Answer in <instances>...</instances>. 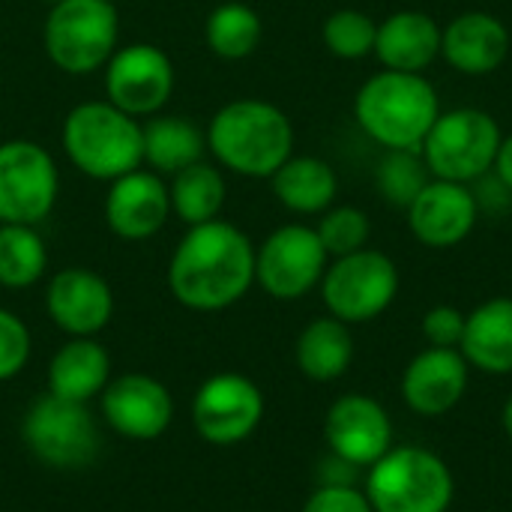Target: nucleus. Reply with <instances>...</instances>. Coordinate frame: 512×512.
<instances>
[{
	"label": "nucleus",
	"instance_id": "obj_1",
	"mask_svg": "<svg viewBox=\"0 0 512 512\" xmlns=\"http://www.w3.org/2000/svg\"><path fill=\"white\" fill-rule=\"evenodd\" d=\"M255 285V246L246 231L225 219L189 225L171 264L168 288L192 312H222Z\"/></svg>",
	"mask_w": 512,
	"mask_h": 512
},
{
	"label": "nucleus",
	"instance_id": "obj_2",
	"mask_svg": "<svg viewBox=\"0 0 512 512\" xmlns=\"http://www.w3.org/2000/svg\"><path fill=\"white\" fill-rule=\"evenodd\" d=\"M426 72H372L354 93V120L381 150H420L441 114Z\"/></svg>",
	"mask_w": 512,
	"mask_h": 512
},
{
	"label": "nucleus",
	"instance_id": "obj_3",
	"mask_svg": "<svg viewBox=\"0 0 512 512\" xmlns=\"http://www.w3.org/2000/svg\"><path fill=\"white\" fill-rule=\"evenodd\" d=\"M207 150L240 177L270 180L294 156V123L267 99H234L213 114Z\"/></svg>",
	"mask_w": 512,
	"mask_h": 512
},
{
	"label": "nucleus",
	"instance_id": "obj_4",
	"mask_svg": "<svg viewBox=\"0 0 512 512\" xmlns=\"http://www.w3.org/2000/svg\"><path fill=\"white\" fill-rule=\"evenodd\" d=\"M60 144L69 162L93 180L111 183L144 162L141 123L108 99L75 105L63 120Z\"/></svg>",
	"mask_w": 512,
	"mask_h": 512
},
{
	"label": "nucleus",
	"instance_id": "obj_5",
	"mask_svg": "<svg viewBox=\"0 0 512 512\" xmlns=\"http://www.w3.org/2000/svg\"><path fill=\"white\" fill-rule=\"evenodd\" d=\"M456 495L450 465L423 447H390L366 477L375 512H447Z\"/></svg>",
	"mask_w": 512,
	"mask_h": 512
},
{
	"label": "nucleus",
	"instance_id": "obj_6",
	"mask_svg": "<svg viewBox=\"0 0 512 512\" xmlns=\"http://www.w3.org/2000/svg\"><path fill=\"white\" fill-rule=\"evenodd\" d=\"M501 138V123L489 111L474 105L447 108L429 129L420 156L435 180L471 186L492 171Z\"/></svg>",
	"mask_w": 512,
	"mask_h": 512
},
{
	"label": "nucleus",
	"instance_id": "obj_7",
	"mask_svg": "<svg viewBox=\"0 0 512 512\" xmlns=\"http://www.w3.org/2000/svg\"><path fill=\"white\" fill-rule=\"evenodd\" d=\"M120 15L114 0H60L51 3L42 45L48 60L69 75H90L117 51Z\"/></svg>",
	"mask_w": 512,
	"mask_h": 512
},
{
	"label": "nucleus",
	"instance_id": "obj_8",
	"mask_svg": "<svg viewBox=\"0 0 512 512\" xmlns=\"http://www.w3.org/2000/svg\"><path fill=\"white\" fill-rule=\"evenodd\" d=\"M321 300L327 315L351 324L381 318L399 294V267L381 249H360L342 258H330L321 279Z\"/></svg>",
	"mask_w": 512,
	"mask_h": 512
},
{
	"label": "nucleus",
	"instance_id": "obj_9",
	"mask_svg": "<svg viewBox=\"0 0 512 512\" xmlns=\"http://www.w3.org/2000/svg\"><path fill=\"white\" fill-rule=\"evenodd\" d=\"M21 438L42 465L57 471H81L99 456V429L90 408L54 393L27 408Z\"/></svg>",
	"mask_w": 512,
	"mask_h": 512
},
{
	"label": "nucleus",
	"instance_id": "obj_10",
	"mask_svg": "<svg viewBox=\"0 0 512 512\" xmlns=\"http://www.w3.org/2000/svg\"><path fill=\"white\" fill-rule=\"evenodd\" d=\"M330 255L312 225L288 222L255 249V282L273 300H300L321 285Z\"/></svg>",
	"mask_w": 512,
	"mask_h": 512
},
{
	"label": "nucleus",
	"instance_id": "obj_11",
	"mask_svg": "<svg viewBox=\"0 0 512 512\" xmlns=\"http://www.w3.org/2000/svg\"><path fill=\"white\" fill-rule=\"evenodd\" d=\"M60 174L51 153L24 138L0 144V222L39 225L57 201Z\"/></svg>",
	"mask_w": 512,
	"mask_h": 512
},
{
	"label": "nucleus",
	"instance_id": "obj_12",
	"mask_svg": "<svg viewBox=\"0 0 512 512\" xmlns=\"http://www.w3.org/2000/svg\"><path fill=\"white\" fill-rule=\"evenodd\" d=\"M264 420V393L240 372H219L207 378L192 402V423L213 447L243 444Z\"/></svg>",
	"mask_w": 512,
	"mask_h": 512
},
{
	"label": "nucleus",
	"instance_id": "obj_13",
	"mask_svg": "<svg viewBox=\"0 0 512 512\" xmlns=\"http://www.w3.org/2000/svg\"><path fill=\"white\" fill-rule=\"evenodd\" d=\"M174 93V63L150 42L117 48L105 63V99L129 117L159 114Z\"/></svg>",
	"mask_w": 512,
	"mask_h": 512
},
{
	"label": "nucleus",
	"instance_id": "obj_14",
	"mask_svg": "<svg viewBox=\"0 0 512 512\" xmlns=\"http://www.w3.org/2000/svg\"><path fill=\"white\" fill-rule=\"evenodd\" d=\"M480 204L471 186L450 180H429L423 192L405 210V222L411 237L426 249H456L462 246L477 222Z\"/></svg>",
	"mask_w": 512,
	"mask_h": 512
},
{
	"label": "nucleus",
	"instance_id": "obj_15",
	"mask_svg": "<svg viewBox=\"0 0 512 512\" xmlns=\"http://www.w3.org/2000/svg\"><path fill=\"white\" fill-rule=\"evenodd\" d=\"M324 438L333 456L354 468H372L393 447V423L381 402L363 393H348L330 405Z\"/></svg>",
	"mask_w": 512,
	"mask_h": 512
},
{
	"label": "nucleus",
	"instance_id": "obj_16",
	"mask_svg": "<svg viewBox=\"0 0 512 512\" xmlns=\"http://www.w3.org/2000/svg\"><path fill=\"white\" fill-rule=\"evenodd\" d=\"M102 417L123 438L153 441L171 426L174 399L159 378L126 372L102 390Z\"/></svg>",
	"mask_w": 512,
	"mask_h": 512
},
{
	"label": "nucleus",
	"instance_id": "obj_17",
	"mask_svg": "<svg viewBox=\"0 0 512 512\" xmlns=\"http://www.w3.org/2000/svg\"><path fill=\"white\" fill-rule=\"evenodd\" d=\"M512 36L510 27L486 12V9H468L459 12L444 24L441 33V57L444 63L468 78H486L498 72L510 57Z\"/></svg>",
	"mask_w": 512,
	"mask_h": 512
},
{
	"label": "nucleus",
	"instance_id": "obj_18",
	"mask_svg": "<svg viewBox=\"0 0 512 512\" xmlns=\"http://www.w3.org/2000/svg\"><path fill=\"white\" fill-rule=\"evenodd\" d=\"M171 213V198L162 174L135 168L111 180L105 195V222L120 240L138 243L162 231Z\"/></svg>",
	"mask_w": 512,
	"mask_h": 512
},
{
	"label": "nucleus",
	"instance_id": "obj_19",
	"mask_svg": "<svg viewBox=\"0 0 512 512\" xmlns=\"http://www.w3.org/2000/svg\"><path fill=\"white\" fill-rule=\"evenodd\" d=\"M471 366L459 348H426L402 375V399L420 417L450 414L468 393Z\"/></svg>",
	"mask_w": 512,
	"mask_h": 512
},
{
	"label": "nucleus",
	"instance_id": "obj_20",
	"mask_svg": "<svg viewBox=\"0 0 512 512\" xmlns=\"http://www.w3.org/2000/svg\"><path fill=\"white\" fill-rule=\"evenodd\" d=\"M48 318L72 339L96 336L114 312L111 285L87 270V267H66L51 276L45 291Z\"/></svg>",
	"mask_w": 512,
	"mask_h": 512
},
{
	"label": "nucleus",
	"instance_id": "obj_21",
	"mask_svg": "<svg viewBox=\"0 0 512 512\" xmlns=\"http://www.w3.org/2000/svg\"><path fill=\"white\" fill-rule=\"evenodd\" d=\"M444 27L423 9H396L378 21L375 57L381 69L426 72L441 57Z\"/></svg>",
	"mask_w": 512,
	"mask_h": 512
},
{
	"label": "nucleus",
	"instance_id": "obj_22",
	"mask_svg": "<svg viewBox=\"0 0 512 512\" xmlns=\"http://www.w3.org/2000/svg\"><path fill=\"white\" fill-rule=\"evenodd\" d=\"M459 351L471 369L498 378L512 375V297L483 300L468 312Z\"/></svg>",
	"mask_w": 512,
	"mask_h": 512
},
{
	"label": "nucleus",
	"instance_id": "obj_23",
	"mask_svg": "<svg viewBox=\"0 0 512 512\" xmlns=\"http://www.w3.org/2000/svg\"><path fill=\"white\" fill-rule=\"evenodd\" d=\"M111 381V357L108 351L93 339H69L48 366V393L87 405L93 396H102V390Z\"/></svg>",
	"mask_w": 512,
	"mask_h": 512
},
{
	"label": "nucleus",
	"instance_id": "obj_24",
	"mask_svg": "<svg viewBox=\"0 0 512 512\" xmlns=\"http://www.w3.org/2000/svg\"><path fill=\"white\" fill-rule=\"evenodd\" d=\"M276 201L300 216H321L336 204L339 177L336 168L321 156H291L270 177Z\"/></svg>",
	"mask_w": 512,
	"mask_h": 512
},
{
	"label": "nucleus",
	"instance_id": "obj_25",
	"mask_svg": "<svg viewBox=\"0 0 512 512\" xmlns=\"http://www.w3.org/2000/svg\"><path fill=\"white\" fill-rule=\"evenodd\" d=\"M297 366L309 381L330 384L348 372L354 363V336L351 327L333 315L315 318L297 336Z\"/></svg>",
	"mask_w": 512,
	"mask_h": 512
},
{
	"label": "nucleus",
	"instance_id": "obj_26",
	"mask_svg": "<svg viewBox=\"0 0 512 512\" xmlns=\"http://www.w3.org/2000/svg\"><path fill=\"white\" fill-rule=\"evenodd\" d=\"M144 162L156 174H177L195 162H201L207 150V132H201L189 117L177 114H153L144 126Z\"/></svg>",
	"mask_w": 512,
	"mask_h": 512
},
{
	"label": "nucleus",
	"instance_id": "obj_27",
	"mask_svg": "<svg viewBox=\"0 0 512 512\" xmlns=\"http://www.w3.org/2000/svg\"><path fill=\"white\" fill-rule=\"evenodd\" d=\"M168 198H171V213L186 225L219 219L225 204V177L216 165L201 159L171 177Z\"/></svg>",
	"mask_w": 512,
	"mask_h": 512
},
{
	"label": "nucleus",
	"instance_id": "obj_28",
	"mask_svg": "<svg viewBox=\"0 0 512 512\" xmlns=\"http://www.w3.org/2000/svg\"><path fill=\"white\" fill-rule=\"evenodd\" d=\"M261 15L246 3H222L204 21V42L222 60H243L261 45Z\"/></svg>",
	"mask_w": 512,
	"mask_h": 512
},
{
	"label": "nucleus",
	"instance_id": "obj_29",
	"mask_svg": "<svg viewBox=\"0 0 512 512\" xmlns=\"http://www.w3.org/2000/svg\"><path fill=\"white\" fill-rule=\"evenodd\" d=\"M48 249L36 225H6L0 222V285L21 291L45 276Z\"/></svg>",
	"mask_w": 512,
	"mask_h": 512
},
{
	"label": "nucleus",
	"instance_id": "obj_30",
	"mask_svg": "<svg viewBox=\"0 0 512 512\" xmlns=\"http://www.w3.org/2000/svg\"><path fill=\"white\" fill-rule=\"evenodd\" d=\"M432 180L420 150H384L375 168V189L387 207L408 210L411 201Z\"/></svg>",
	"mask_w": 512,
	"mask_h": 512
},
{
	"label": "nucleus",
	"instance_id": "obj_31",
	"mask_svg": "<svg viewBox=\"0 0 512 512\" xmlns=\"http://www.w3.org/2000/svg\"><path fill=\"white\" fill-rule=\"evenodd\" d=\"M375 36H378V21L363 12V9H351L342 6L336 12H330L321 24V39L324 48L339 57V60H366L375 54Z\"/></svg>",
	"mask_w": 512,
	"mask_h": 512
},
{
	"label": "nucleus",
	"instance_id": "obj_32",
	"mask_svg": "<svg viewBox=\"0 0 512 512\" xmlns=\"http://www.w3.org/2000/svg\"><path fill=\"white\" fill-rule=\"evenodd\" d=\"M315 231H318L327 255L342 258V255H351V252H360V249L369 246L372 219L357 204H333L330 210L321 213Z\"/></svg>",
	"mask_w": 512,
	"mask_h": 512
},
{
	"label": "nucleus",
	"instance_id": "obj_33",
	"mask_svg": "<svg viewBox=\"0 0 512 512\" xmlns=\"http://www.w3.org/2000/svg\"><path fill=\"white\" fill-rule=\"evenodd\" d=\"M30 360V330L27 324L9 312L0 309V381H12Z\"/></svg>",
	"mask_w": 512,
	"mask_h": 512
},
{
	"label": "nucleus",
	"instance_id": "obj_34",
	"mask_svg": "<svg viewBox=\"0 0 512 512\" xmlns=\"http://www.w3.org/2000/svg\"><path fill=\"white\" fill-rule=\"evenodd\" d=\"M465 312L456 306H432L423 315V336L429 348H459L465 336Z\"/></svg>",
	"mask_w": 512,
	"mask_h": 512
},
{
	"label": "nucleus",
	"instance_id": "obj_35",
	"mask_svg": "<svg viewBox=\"0 0 512 512\" xmlns=\"http://www.w3.org/2000/svg\"><path fill=\"white\" fill-rule=\"evenodd\" d=\"M303 512H375L366 492L354 486H318L306 504Z\"/></svg>",
	"mask_w": 512,
	"mask_h": 512
},
{
	"label": "nucleus",
	"instance_id": "obj_36",
	"mask_svg": "<svg viewBox=\"0 0 512 512\" xmlns=\"http://www.w3.org/2000/svg\"><path fill=\"white\" fill-rule=\"evenodd\" d=\"M492 174L507 186L512 192V132L501 138V147H498V156H495V165H492Z\"/></svg>",
	"mask_w": 512,
	"mask_h": 512
},
{
	"label": "nucleus",
	"instance_id": "obj_37",
	"mask_svg": "<svg viewBox=\"0 0 512 512\" xmlns=\"http://www.w3.org/2000/svg\"><path fill=\"white\" fill-rule=\"evenodd\" d=\"M501 423H504V432H507V438L512 441V396L507 399L504 411H501Z\"/></svg>",
	"mask_w": 512,
	"mask_h": 512
},
{
	"label": "nucleus",
	"instance_id": "obj_38",
	"mask_svg": "<svg viewBox=\"0 0 512 512\" xmlns=\"http://www.w3.org/2000/svg\"><path fill=\"white\" fill-rule=\"evenodd\" d=\"M42 3H60V0H42Z\"/></svg>",
	"mask_w": 512,
	"mask_h": 512
}]
</instances>
